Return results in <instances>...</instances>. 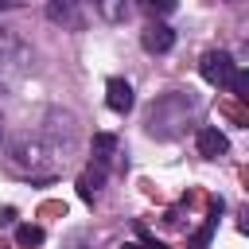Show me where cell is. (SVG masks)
<instances>
[{
	"mask_svg": "<svg viewBox=\"0 0 249 249\" xmlns=\"http://www.w3.org/2000/svg\"><path fill=\"white\" fill-rule=\"evenodd\" d=\"M0 136H4V117H0Z\"/></svg>",
	"mask_w": 249,
	"mask_h": 249,
	"instance_id": "obj_17",
	"label": "cell"
},
{
	"mask_svg": "<svg viewBox=\"0 0 249 249\" xmlns=\"http://www.w3.org/2000/svg\"><path fill=\"white\" fill-rule=\"evenodd\" d=\"M218 109H222V113H226V117H233V121H237V124H249V113H245V109H241V105H237V101H222V105H218Z\"/></svg>",
	"mask_w": 249,
	"mask_h": 249,
	"instance_id": "obj_13",
	"label": "cell"
},
{
	"mask_svg": "<svg viewBox=\"0 0 249 249\" xmlns=\"http://www.w3.org/2000/svg\"><path fill=\"white\" fill-rule=\"evenodd\" d=\"M8 156H12V163L23 171V175H31V179H51L58 167H62V148L51 140V136H43V132H19L12 144H8Z\"/></svg>",
	"mask_w": 249,
	"mask_h": 249,
	"instance_id": "obj_1",
	"label": "cell"
},
{
	"mask_svg": "<svg viewBox=\"0 0 249 249\" xmlns=\"http://www.w3.org/2000/svg\"><path fill=\"white\" fill-rule=\"evenodd\" d=\"M218 210H222V202H214V206H210V218L202 222V230L191 233V249H206V245H210V237H214V230H218Z\"/></svg>",
	"mask_w": 249,
	"mask_h": 249,
	"instance_id": "obj_9",
	"label": "cell"
},
{
	"mask_svg": "<svg viewBox=\"0 0 249 249\" xmlns=\"http://www.w3.org/2000/svg\"><path fill=\"white\" fill-rule=\"evenodd\" d=\"M23 62H27V43H23L16 31H0V66L19 70Z\"/></svg>",
	"mask_w": 249,
	"mask_h": 249,
	"instance_id": "obj_5",
	"label": "cell"
},
{
	"mask_svg": "<svg viewBox=\"0 0 249 249\" xmlns=\"http://www.w3.org/2000/svg\"><path fill=\"white\" fill-rule=\"evenodd\" d=\"M113 148H117V136H113V132H97V136H93V160H97V163H109Z\"/></svg>",
	"mask_w": 249,
	"mask_h": 249,
	"instance_id": "obj_10",
	"label": "cell"
},
{
	"mask_svg": "<svg viewBox=\"0 0 249 249\" xmlns=\"http://www.w3.org/2000/svg\"><path fill=\"white\" fill-rule=\"evenodd\" d=\"M140 43H144V51H148V54H167V51L175 47V31H171L167 23H160V19H156V23H148V27H144Z\"/></svg>",
	"mask_w": 249,
	"mask_h": 249,
	"instance_id": "obj_4",
	"label": "cell"
},
{
	"mask_svg": "<svg viewBox=\"0 0 249 249\" xmlns=\"http://www.w3.org/2000/svg\"><path fill=\"white\" fill-rule=\"evenodd\" d=\"M101 183H105V163H93V167H86V171L78 175V195H82L86 202H93V195H97Z\"/></svg>",
	"mask_w": 249,
	"mask_h": 249,
	"instance_id": "obj_8",
	"label": "cell"
},
{
	"mask_svg": "<svg viewBox=\"0 0 249 249\" xmlns=\"http://www.w3.org/2000/svg\"><path fill=\"white\" fill-rule=\"evenodd\" d=\"M47 19L66 27V31H82V23H86L82 0H47Z\"/></svg>",
	"mask_w": 249,
	"mask_h": 249,
	"instance_id": "obj_3",
	"label": "cell"
},
{
	"mask_svg": "<svg viewBox=\"0 0 249 249\" xmlns=\"http://www.w3.org/2000/svg\"><path fill=\"white\" fill-rule=\"evenodd\" d=\"M12 222H16V210L12 206H0V230H8Z\"/></svg>",
	"mask_w": 249,
	"mask_h": 249,
	"instance_id": "obj_15",
	"label": "cell"
},
{
	"mask_svg": "<svg viewBox=\"0 0 249 249\" xmlns=\"http://www.w3.org/2000/svg\"><path fill=\"white\" fill-rule=\"evenodd\" d=\"M148 12H156V16H171L175 12V0H140Z\"/></svg>",
	"mask_w": 249,
	"mask_h": 249,
	"instance_id": "obj_14",
	"label": "cell"
},
{
	"mask_svg": "<svg viewBox=\"0 0 249 249\" xmlns=\"http://www.w3.org/2000/svg\"><path fill=\"white\" fill-rule=\"evenodd\" d=\"M0 8H8V0H0Z\"/></svg>",
	"mask_w": 249,
	"mask_h": 249,
	"instance_id": "obj_18",
	"label": "cell"
},
{
	"mask_svg": "<svg viewBox=\"0 0 249 249\" xmlns=\"http://www.w3.org/2000/svg\"><path fill=\"white\" fill-rule=\"evenodd\" d=\"M121 249H140V245H121Z\"/></svg>",
	"mask_w": 249,
	"mask_h": 249,
	"instance_id": "obj_16",
	"label": "cell"
},
{
	"mask_svg": "<svg viewBox=\"0 0 249 249\" xmlns=\"http://www.w3.org/2000/svg\"><path fill=\"white\" fill-rule=\"evenodd\" d=\"M198 70H202V78H206L210 86H218V89H230L233 78H237V62H233L226 51H206L202 62H198Z\"/></svg>",
	"mask_w": 249,
	"mask_h": 249,
	"instance_id": "obj_2",
	"label": "cell"
},
{
	"mask_svg": "<svg viewBox=\"0 0 249 249\" xmlns=\"http://www.w3.org/2000/svg\"><path fill=\"white\" fill-rule=\"evenodd\" d=\"M105 105H109L113 113H128V109H132V86H128L124 78H109V86H105Z\"/></svg>",
	"mask_w": 249,
	"mask_h": 249,
	"instance_id": "obj_6",
	"label": "cell"
},
{
	"mask_svg": "<svg viewBox=\"0 0 249 249\" xmlns=\"http://www.w3.org/2000/svg\"><path fill=\"white\" fill-rule=\"evenodd\" d=\"M16 245H19V249L43 245V230H39V226H16Z\"/></svg>",
	"mask_w": 249,
	"mask_h": 249,
	"instance_id": "obj_12",
	"label": "cell"
},
{
	"mask_svg": "<svg viewBox=\"0 0 249 249\" xmlns=\"http://www.w3.org/2000/svg\"><path fill=\"white\" fill-rule=\"evenodd\" d=\"M97 12L109 19V23H121L128 16V0H97Z\"/></svg>",
	"mask_w": 249,
	"mask_h": 249,
	"instance_id": "obj_11",
	"label": "cell"
},
{
	"mask_svg": "<svg viewBox=\"0 0 249 249\" xmlns=\"http://www.w3.org/2000/svg\"><path fill=\"white\" fill-rule=\"evenodd\" d=\"M226 148H230V140H226L218 128H198V152H202L206 160H218V156H226Z\"/></svg>",
	"mask_w": 249,
	"mask_h": 249,
	"instance_id": "obj_7",
	"label": "cell"
}]
</instances>
